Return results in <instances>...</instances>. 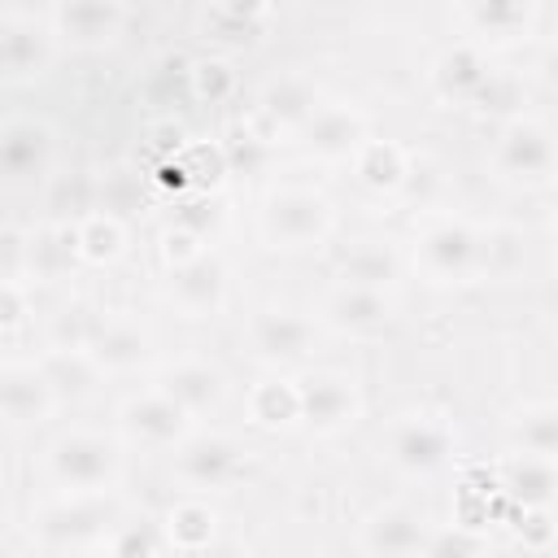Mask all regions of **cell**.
<instances>
[{"label": "cell", "instance_id": "obj_1", "mask_svg": "<svg viewBox=\"0 0 558 558\" xmlns=\"http://www.w3.org/2000/svg\"><path fill=\"white\" fill-rule=\"evenodd\" d=\"M48 471L70 493H105L118 480V445L96 432H70L52 445Z\"/></svg>", "mask_w": 558, "mask_h": 558}, {"label": "cell", "instance_id": "obj_2", "mask_svg": "<svg viewBox=\"0 0 558 558\" xmlns=\"http://www.w3.org/2000/svg\"><path fill=\"white\" fill-rule=\"evenodd\" d=\"M384 453L397 471L405 475H427L436 466H445V458L453 453V432L440 418L427 414H405L384 432Z\"/></svg>", "mask_w": 558, "mask_h": 558}, {"label": "cell", "instance_id": "obj_3", "mask_svg": "<svg viewBox=\"0 0 558 558\" xmlns=\"http://www.w3.org/2000/svg\"><path fill=\"white\" fill-rule=\"evenodd\" d=\"M327 227H331V209L314 192H279L266 201V214H262L266 240L283 244V248L318 244L327 235Z\"/></svg>", "mask_w": 558, "mask_h": 558}, {"label": "cell", "instance_id": "obj_4", "mask_svg": "<svg viewBox=\"0 0 558 558\" xmlns=\"http://www.w3.org/2000/svg\"><path fill=\"white\" fill-rule=\"evenodd\" d=\"M493 161H497V170L506 179L545 183L554 174V135H549V126L545 122H532V118H514L501 131Z\"/></svg>", "mask_w": 558, "mask_h": 558}, {"label": "cell", "instance_id": "obj_5", "mask_svg": "<svg viewBox=\"0 0 558 558\" xmlns=\"http://www.w3.org/2000/svg\"><path fill=\"white\" fill-rule=\"evenodd\" d=\"M418 262L440 283L471 279V275H480V231L466 222H436L418 240Z\"/></svg>", "mask_w": 558, "mask_h": 558}, {"label": "cell", "instance_id": "obj_6", "mask_svg": "<svg viewBox=\"0 0 558 558\" xmlns=\"http://www.w3.org/2000/svg\"><path fill=\"white\" fill-rule=\"evenodd\" d=\"M35 527L48 545H87V541H96L100 532H109L118 523H113V506L100 493H74L70 501L48 506L35 519Z\"/></svg>", "mask_w": 558, "mask_h": 558}, {"label": "cell", "instance_id": "obj_7", "mask_svg": "<svg viewBox=\"0 0 558 558\" xmlns=\"http://www.w3.org/2000/svg\"><path fill=\"white\" fill-rule=\"evenodd\" d=\"M174 466L196 488H227L244 471V453L231 436H192V440L183 436Z\"/></svg>", "mask_w": 558, "mask_h": 558}, {"label": "cell", "instance_id": "obj_8", "mask_svg": "<svg viewBox=\"0 0 558 558\" xmlns=\"http://www.w3.org/2000/svg\"><path fill=\"white\" fill-rule=\"evenodd\" d=\"M357 414V392L344 375H314L296 388V418L314 432H336Z\"/></svg>", "mask_w": 558, "mask_h": 558}, {"label": "cell", "instance_id": "obj_9", "mask_svg": "<svg viewBox=\"0 0 558 558\" xmlns=\"http://www.w3.org/2000/svg\"><path fill=\"white\" fill-rule=\"evenodd\" d=\"M248 344L270 362H296L314 344V323L288 310H262L248 323Z\"/></svg>", "mask_w": 558, "mask_h": 558}, {"label": "cell", "instance_id": "obj_10", "mask_svg": "<svg viewBox=\"0 0 558 558\" xmlns=\"http://www.w3.org/2000/svg\"><path fill=\"white\" fill-rule=\"evenodd\" d=\"M122 427L131 440L144 445H179L187 436V410L166 392H148L122 405Z\"/></svg>", "mask_w": 558, "mask_h": 558}, {"label": "cell", "instance_id": "obj_11", "mask_svg": "<svg viewBox=\"0 0 558 558\" xmlns=\"http://www.w3.org/2000/svg\"><path fill=\"white\" fill-rule=\"evenodd\" d=\"M222 292H227V270L218 257L209 253H192L174 266V279H170V296L187 310V314H209L222 305Z\"/></svg>", "mask_w": 558, "mask_h": 558}, {"label": "cell", "instance_id": "obj_12", "mask_svg": "<svg viewBox=\"0 0 558 558\" xmlns=\"http://www.w3.org/2000/svg\"><path fill=\"white\" fill-rule=\"evenodd\" d=\"M52 153V135L39 122H4L0 126V179H31L48 166Z\"/></svg>", "mask_w": 558, "mask_h": 558}, {"label": "cell", "instance_id": "obj_13", "mask_svg": "<svg viewBox=\"0 0 558 558\" xmlns=\"http://www.w3.org/2000/svg\"><path fill=\"white\" fill-rule=\"evenodd\" d=\"M305 135H310V148L318 157H353L366 140V122L362 113L344 109V105H318L310 118H305Z\"/></svg>", "mask_w": 558, "mask_h": 558}, {"label": "cell", "instance_id": "obj_14", "mask_svg": "<svg viewBox=\"0 0 558 558\" xmlns=\"http://www.w3.org/2000/svg\"><path fill=\"white\" fill-rule=\"evenodd\" d=\"M52 388L39 366H4L0 371V418L9 423H35L52 410Z\"/></svg>", "mask_w": 558, "mask_h": 558}, {"label": "cell", "instance_id": "obj_15", "mask_svg": "<svg viewBox=\"0 0 558 558\" xmlns=\"http://www.w3.org/2000/svg\"><path fill=\"white\" fill-rule=\"evenodd\" d=\"M323 314H327V323L340 327V331H379V327L388 323L392 305H388V296H384L379 288H366V283H340V288L327 296Z\"/></svg>", "mask_w": 558, "mask_h": 558}, {"label": "cell", "instance_id": "obj_16", "mask_svg": "<svg viewBox=\"0 0 558 558\" xmlns=\"http://www.w3.org/2000/svg\"><path fill=\"white\" fill-rule=\"evenodd\" d=\"M57 26L74 44L92 48V44H105L118 35L122 9H118V0H57Z\"/></svg>", "mask_w": 558, "mask_h": 558}, {"label": "cell", "instance_id": "obj_17", "mask_svg": "<svg viewBox=\"0 0 558 558\" xmlns=\"http://www.w3.org/2000/svg\"><path fill=\"white\" fill-rule=\"evenodd\" d=\"M427 541V523L414 510H379L366 527H362V549L366 554H423Z\"/></svg>", "mask_w": 558, "mask_h": 558}, {"label": "cell", "instance_id": "obj_18", "mask_svg": "<svg viewBox=\"0 0 558 558\" xmlns=\"http://www.w3.org/2000/svg\"><path fill=\"white\" fill-rule=\"evenodd\" d=\"M48 65V39L35 22H0V74L26 78Z\"/></svg>", "mask_w": 558, "mask_h": 558}, {"label": "cell", "instance_id": "obj_19", "mask_svg": "<svg viewBox=\"0 0 558 558\" xmlns=\"http://www.w3.org/2000/svg\"><path fill=\"white\" fill-rule=\"evenodd\" d=\"M39 371H44L52 397H87V392L96 388V379H100L96 357H92L87 349H65V344H57V349L39 362Z\"/></svg>", "mask_w": 558, "mask_h": 558}, {"label": "cell", "instance_id": "obj_20", "mask_svg": "<svg viewBox=\"0 0 558 558\" xmlns=\"http://www.w3.org/2000/svg\"><path fill=\"white\" fill-rule=\"evenodd\" d=\"M161 392L170 401H179L187 414H196V410H209L222 397V375L205 362H179L161 375Z\"/></svg>", "mask_w": 558, "mask_h": 558}, {"label": "cell", "instance_id": "obj_21", "mask_svg": "<svg viewBox=\"0 0 558 558\" xmlns=\"http://www.w3.org/2000/svg\"><path fill=\"white\" fill-rule=\"evenodd\" d=\"M506 488L514 501H523V510L532 506H549L554 501V488H558V471H554V458L549 453H519L510 458L506 466Z\"/></svg>", "mask_w": 558, "mask_h": 558}, {"label": "cell", "instance_id": "obj_22", "mask_svg": "<svg viewBox=\"0 0 558 558\" xmlns=\"http://www.w3.org/2000/svg\"><path fill=\"white\" fill-rule=\"evenodd\" d=\"M488 78V61L480 48L462 44V48H449L440 61H436V92L445 100H462L471 105V96L480 92V83Z\"/></svg>", "mask_w": 558, "mask_h": 558}, {"label": "cell", "instance_id": "obj_23", "mask_svg": "<svg viewBox=\"0 0 558 558\" xmlns=\"http://www.w3.org/2000/svg\"><path fill=\"white\" fill-rule=\"evenodd\" d=\"M87 353L96 357L100 371H131L148 353V336L131 323H100L96 336L87 340Z\"/></svg>", "mask_w": 558, "mask_h": 558}, {"label": "cell", "instance_id": "obj_24", "mask_svg": "<svg viewBox=\"0 0 558 558\" xmlns=\"http://www.w3.org/2000/svg\"><path fill=\"white\" fill-rule=\"evenodd\" d=\"M262 109L275 118V122H305L314 109H318V87L305 78V74H283L266 87L262 96Z\"/></svg>", "mask_w": 558, "mask_h": 558}, {"label": "cell", "instance_id": "obj_25", "mask_svg": "<svg viewBox=\"0 0 558 558\" xmlns=\"http://www.w3.org/2000/svg\"><path fill=\"white\" fill-rule=\"evenodd\" d=\"M523 257H527V248H523V231L519 227H497V231L480 235V275L506 279V275L523 270Z\"/></svg>", "mask_w": 558, "mask_h": 558}, {"label": "cell", "instance_id": "obj_26", "mask_svg": "<svg viewBox=\"0 0 558 558\" xmlns=\"http://www.w3.org/2000/svg\"><path fill=\"white\" fill-rule=\"evenodd\" d=\"M74 253H78V235H74V227H52V231H44L39 240L26 244V270L61 275V270L70 266Z\"/></svg>", "mask_w": 558, "mask_h": 558}, {"label": "cell", "instance_id": "obj_27", "mask_svg": "<svg viewBox=\"0 0 558 558\" xmlns=\"http://www.w3.org/2000/svg\"><path fill=\"white\" fill-rule=\"evenodd\" d=\"M397 275V262L388 248H375V244H357L340 257V279L344 283H366V288H384L388 279Z\"/></svg>", "mask_w": 558, "mask_h": 558}, {"label": "cell", "instance_id": "obj_28", "mask_svg": "<svg viewBox=\"0 0 558 558\" xmlns=\"http://www.w3.org/2000/svg\"><path fill=\"white\" fill-rule=\"evenodd\" d=\"M166 536H170V545H179V549H201V545H209V536H214V510L201 506V501L174 506L170 519H166Z\"/></svg>", "mask_w": 558, "mask_h": 558}, {"label": "cell", "instance_id": "obj_29", "mask_svg": "<svg viewBox=\"0 0 558 558\" xmlns=\"http://www.w3.org/2000/svg\"><path fill=\"white\" fill-rule=\"evenodd\" d=\"M357 174L371 187H397L405 179V157H401L397 144H379V140L375 144H362L357 148Z\"/></svg>", "mask_w": 558, "mask_h": 558}, {"label": "cell", "instance_id": "obj_30", "mask_svg": "<svg viewBox=\"0 0 558 558\" xmlns=\"http://www.w3.org/2000/svg\"><path fill=\"white\" fill-rule=\"evenodd\" d=\"M514 436H519V445H523L527 453H549V458H554V453H558V410H554V405H532V410H523Z\"/></svg>", "mask_w": 558, "mask_h": 558}, {"label": "cell", "instance_id": "obj_31", "mask_svg": "<svg viewBox=\"0 0 558 558\" xmlns=\"http://www.w3.org/2000/svg\"><path fill=\"white\" fill-rule=\"evenodd\" d=\"M74 235H78V253H83L87 262H109V257H118V248H122V231H118V222L105 218V214H92L83 227H74Z\"/></svg>", "mask_w": 558, "mask_h": 558}, {"label": "cell", "instance_id": "obj_32", "mask_svg": "<svg viewBox=\"0 0 558 558\" xmlns=\"http://www.w3.org/2000/svg\"><path fill=\"white\" fill-rule=\"evenodd\" d=\"M253 418L262 427H283L296 418V388L292 384H262L253 392Z\"/></svg>", "mask_w": 558, "mask_h": 558}, {"label": "cell", "instance_id": "obj_33", "mask_svg": "<svg viewBox=\"0 0 558 558\" xmlns=\"http://www.w3.org/2000/svg\"><path fill=\"white\" fill-rule=\"evenodd\" d=\"M109 549L113 554H161L170 549V536L161 523H118Z\"/></svg>", "mask_w": 558, "mask_h": 558}, {"label": "cell", "instance_id": "obj_34", "mask_svg": "<svg viewBox=\"0 0 558 558\" xmlns=\"http://www.w3.org/2000/svg\"><path fill=\"white\" fill-rule=\"evenodd\" d=\"M527 9H532V0H475V17H480V26L493 31V35L519 31V26L527 22Z\"/></svg>", "mask_w": 558, "mask_h": 558}, {"label": "cell", "instance_id": "obj_35", "mask_svg": "<svg viewBox=\"0 0 558 558\" xmlns=\"http://www.w3.org/2000/svg\"><path fill=\"white\" fill-rule=\"evenodd\" d=\"M100 323H105V318H96L87 305L61 310V314H57V344H65V349H87V340L96 336Z\"/></svg>", "mask_w": 558, "mask_h": 558}, {"label": "cell", "instance_id": "obj_36", "mask_svg": "<svg viewBox=\"0 0 558 558\" xmlns=\"http://www.w3.org/2000/svg\"><path fill=\"white\" fill-rule=\"evenodd\" d=\"M471 105H480V109H514V105H523V87H519V78L488 70V78L480 83V92L471 96Z\"/></svg>", "mask_w": 558, "mask_h": 558}, {"label": "cell", "instance_id": "obj_37", "mask_svg": "<svg viewBox=\"0 0 558 558\" xmlns=\"http://www.w3.org/2000/svg\"><path fill=\"white\" fill-rule=\"evenodd\" d=\"M488 549V541L480 536V532H462V527H453V532H432L427 541H423V554H453V558H466V554H484Z\"/></svg>", "mask_w": 558, "mask_h": 558}, {"label": "cell", "instance_id": "obj_38", "mask_svg": "<svg viewBox=\"0 0 558 558\" xmlns=\"http://www.w3.org/2000/svg\"><path fill=\"white\" fill-rule=\"evenodd\" d=\"M26 235L13 227H0V283H13L26 270Z\"/></svg>", "mask_w": 558, "mask_h": 558}, {"label": "cell", "instance_id": "obj_39", "mask_svg": "<svg viewBox=\"0 0 558 558\" xmlns=\"http://www.w3.org/2000/svg\"><path fill=\"white\" fill-rule=\"evenodd\" d=\"M227 87H231V70H227L222 61H205V65L196 70V92H201V96L214 100V96H222Z\"/></svg>", "mask_w": 558, "mask_h": 558}, {"label": "cell", "instance_id": "obj_40", "mask_svg": "<svg viewBox=\"0 0 558 558\" xmlns=\"http://www.w3.org/2000/svg\"><path fill=\"white\" fill-rule=\"evenodd\" d=\"M22 314H26V305H22V292H17L13 283H0V327H13V323H22Z\"/></svg>", "mask_w": 558, "mask_h": 558}, {"label": "cell", "instance_id": "obj_41", "mask_svg": "<svg viewBox=\"0 0 558 558\" xmlns=\"http://www.w3.org/2000/svg\"><path fill=\"white\" fill-rule=\"evenodd\" d=\"M266 0H227V9H235V13H257Z\"/></svg>", "mask_w": 558, "mask_h": 558}]
</instances>
